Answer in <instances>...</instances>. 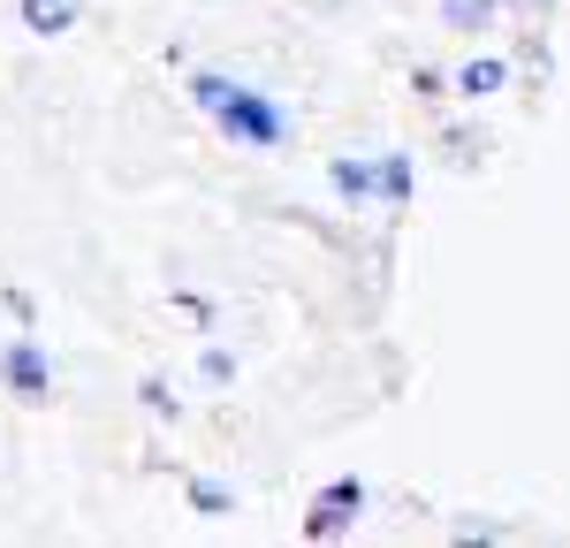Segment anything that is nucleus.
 I'll return each instance as SVG.
<instances>
[{
	"mask_svg": "<svg viewBox=\"0 0 570 548\" xmlns=\"http://www.w3.org/2000/svg\"><path fill=\"white\" fill-rule=\"evenodd\" d=\"M190 99H198L236 145H252V153H274V145L289 137V115H282L266 91L236 85V77H220V69H198V77H190Z\"/></svg>",
	"mask_w": 570,
	"mask_h": 548,
	"instance_id": "nucleus-1",
	"label": "nucleus"
},
{
	"mask_svg": "<svg viewBox=\"0 0 570 548\" xmlns=\"http://www.w3.org/2000/svg\"><path fill=\"white\" fill-rule=\"evenodd\" d=\"M357 510H365V480H327L320 496H312V518H305V541H335V534H351Z\"/></svg>",
	"mask_w": 570,
	"mask_h": 548,
	"instance_id": "nucleus-2",
	"label": "nucleus"
},
{
	"mask_svg": "<svg viewBox=\"0 0 570 548\" xmlns=\"http://www.w3.org/2000/svg\"><path fill=\"white\" fill-rule=\"evenodd\" d=\"M0 381H8L23 404H46V397H53V365H46V351L31 335H16V343L0 351Z\"/></svg>",
	"mask_w": 570,
	"mask_h": 548,
	"instance_id": "nucleus-3",
	"label": "nucleus"
},
{
	"mask_svg": "<svg viewBox=\"0 0 570 548\" xmlns=\"http://www.w3.org/2000/svg\"><path fill=\"white\" fill-rule=\"evenodd\" d=\"M327 183H335L351 206H381V160H335Z\"/></svg>",
	"mask_w": 570,
	"mask_h": 548,
	"instance_id": "nucleus-4",
	"label": "nucleus"
},
{
	"mask_svg": "<svg viewBox=\"0 0 570 548\" xmlns=\"http://www.w3.org/2000/svg\"><path fill=\"white\" fill-rule=\"evenodd\" d=\"M510 85V61H494V53H480V61H464L456 77H449V91H464V99H487V91Z\"/></svg>",
	"mask_w": 570,
	"mask_h": 548,
	"instance_id": "nucleus-5",
	"label": "nucleus"
},
{
	"mask_svg": "<svg viewBox=\"0 0 570 548\" xmlns=\"http://www.w3.org/2000/svg\"><path fill=\"white\" fill-rule=\"evenodd\" d=\"M502 16V0H441V23L449 31H487Z\"/></svg>",
	"mask_w": 570,
	"mask_h": 548,
	"instance_id": "nucleus-6",
	"label": "nucleus"
},
{
	"mask_svg": "<svg viewBox=\"0 0 570 548\" xmlns=\"http://www.w3.org/2000/svg\"><path fill=\"white\" fill-rule=\"evenodd\" d=\"M23 23H31L39 39H53V31L77 23V0H23Z\"/></svg>",
	"mask_w": 570,
	"mask_h": 548,
	"instance_id": "nucleus-7",
	"label": "nucleus"
},
{
	"mask_svg": "<svg viewBox=\"0 0 570 548\" xmlns=\"http://www.w3.org/2000/svg\"><path fill=\"white\" fill-rule=\"evenodd\" d=\"M411 198V153H381V206Z\"/></svg>",
	"mask_w": 570,
	"mask_h": 548,
	"instance_id": "nucleus-8",
	"label": "nucleus"
},
{
	"mask_svg": "<svg viewBox=\"0 0 570 548\" xmlns=\"http://www.w3.org/2000/svg\"><path fill=\"white\" fill-rule=\"evenodd\" d=\"M190 510H198V518H228V510H236V496H228L220 480H206V472H198V480H190Z\"/></svg>",
	"mask_w": 570,
	"mask_h": 548,
	"instance_id": "nucleus-9",
	"label": "nucleus"
}]
</instances>
